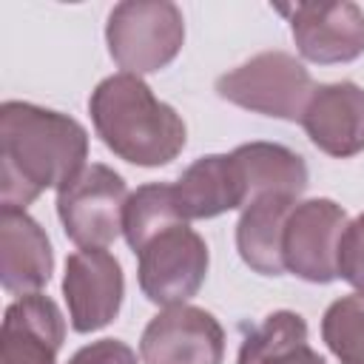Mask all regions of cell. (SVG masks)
I'll list each match as a JSON object with an SVG mask.
<instances>
[{
  "label": "cell",
  "mask_w": 364,
  "mask_h": 364,
  "mask_svg": "<svg viewBox=\"0 0 364 364\" xmlns=\"http://www.w3.org/2000/svg\"><path fill=\"white\" fill-rule=\"evenodd\" d=\"M301 128L310 142L336 159H350L364 151V88L341 80L316 85L310 94Z\"/></svg>",
  "instance_id": "8fae6325"
},
{
  "label": "cell",
  "mask_w": 364,
  "mask_h": 364,
  "mask_svg": "<svg viewBox=\"0 0 364 364\" xmlns=\"http://www.w3.org/2000/svg\"><path fill=\"white\" fill-rule=\"evenodd\" d=\"M142 364H222L225 330L213 313L196 304L159 310L139 338Z\"/></svg>",
  "instance_id": "ba28073f"
},
{
  "label": "cell",
  "mask_w": 364,
  "mask_h": 364,
  "mask_svg": "<svg viewBox=\"0 0 364 364\" xmlns=\"http://www.w3.org/2000/svg\"><path fill=\"white\" fill-rule=\"evenodd\" d=\"M347 228V210L324 196L299 202L284 225L282 262L284 270L310 282L330 284L336 276L338 239Z\"/></svg>",
  "instance_id": "52a82bcc"
},
{
  "label": "cell",
  "mask_w": 364,
  "mask_h": 364,
  "mask_svg": "<svg viewBox=\"0 0 364 364\" xmlns=\"http://www.w3.org/2000/svg\"><path fill=\"white\" fill-rule=\"evenodd\" d=\"M111 60L125 74H154L176 60L185 46V17L171 0L117 3L105 23Z\"/></svg>",
  "instance_id": "277c9868"
},
{
  "label": "cell",
  "mask_w": 364,
  "mask_h": 364,
  "mask_svg": "<svg viewBox=\"0 0 364 364\" xmlns=\"http://www.w3.org/2000/svg\"><path fill=\"white\" fill-rule=\"evenodd\" d=\"M173 202L185 222L213 219L245 208V185L233 154H208L191 162L176 182H171Z\"/></svg>",
  "instance_id": "5bb4252c"
},
{
  "label": "cell",
  "mask_w": 364,
  "mask_h": 364,
  "mask_svg": "<svg viewBox=\"0 0 364 364\" xmlns=\"http://www.w3.org/2000/svg\"><path fill=\"white\" fill-rule=\"evenodd\" d=\"M242 185H245V205L267 196V193H287V196H301L310 185L307 162L301 154L290 151L287 145L279 142H245L230 151Z\"/></svg>",
  "instance_id": "2e32d148"
},
{
  "label": "cell",
  "mask_w": 364,
  "mask_h": 364,
  "mask_svg": "<svg viewBox=\"0 0 364 364\" xmlns=\"http://www.w3.org/2000/svg\"><path fill=\"white\" fill-rule=\"evenodd\" d=\"M122 264L105 247H80L65 259L63 299L77 333H94L111 324L122 307Z\"/></svg>",
  "instance_id": "9c48e42d"
},
{
  "label": "cell",
  "mask_w": 364,
  "mask_h": 364,
  "mask_svg": "<svg viewBox=\"0 0 364 364\" xmlns=\"http://www.w3.org/2000/svg\"><path fill=\"white\" fill-rule=\"evenodd\" d=\"M128 196V185L114 168L85 165L57 191V216L65 236L77 247H108L122 233Z\"/></svg>",
  "instance_id": "8992f818"
},
{
  "label": "cell",
  "mask_w": 364,
  "mask_h": 364,
  "mask_svg": "<svg viewBox=\"0 0 364 364\" xmlns=\"http://www.w3.org/2000/svg\"><path fill=\"white\" fill-rule=\"evenodd\" d=\"M236 364H327L307 341V321L296 310H273L253 327Z\"/></svg>",
  "instance_id": "e0dca14e"
},
{
  "label": "cell",
  "mask_w": 364,
  "mask_h": 364,
  "mask_svg": "<svg viewBox=\"0 0 364 364\" xmlns=\"http://www.w3.org/2000/svg\"><path fill=\"white\" fill-rule=\"evenodd\" d=\"M336 276L344 279L358 296H364V213L347 222L338 253H336Z\"/></svg>",
  "instance_id": "d6986e66"
},
{
  "label": "cell",
  "mask_w": 364,
  "mask_h": 364,
  "mask_svg": "<svg viewBox=\"0 0 364 364\" xmlns=\"http://www.w3.org/2000/svg\"><path fill=\"white\" fill-rule=\"evenodd\" d=\"M122 236L136 253V282L159 307L188 304L208 276V245L182 219L168 182H148L128 196Z\"/></svg>",
  "instance_id": "6da1fadb"
},
{
  "label": "cell",
  "mask_w": 364,
  "mask_h": 364,
  "mask_svg": "<svg viewBox=\"0 0 364 364\" xmlns=\"http://www.w3.org/2000/svg\"><path fill=\"white\" fill-rule=\"evenodd\" d=\"M65 364H139L136 353L119 338H100L80 347Z\"/></svg>",
  "instance_id": "ffe728a7"
},
{
  "label": "cell",
  "mask_w": 364,
  "mask_h": 364,
  "mask_svg": "<svg viewBox=\"0 0 364 364\" xmlns=\"http://www.w3.org/2000/svg\"><path fill=\"white\" fill-rule=\"evenodd\" d=\"M54 273V250L40 228L20 208H0V284L9 296L40 293Z\"/></svg>",
  "instance_id": "4fadbf2b"
},
{
  "label": "cell",
  "mask_w": 364,
  "mask_h": 364,
  "mask_svg": "<svg viewBox=\"0 0 364 364\" xmlns=\"http://www.w3.org/2000/svg\"><path fill=\"white\" fill-rule=\"evenodd\" d=\"M88 114L105 148L139 168L173 162L188 142L185 119L136 74L119 71L100 80L88 97Z\"/></svg>",
  "instance_id": "3957f363"
},
{
  "label": "cell",
  "mask_w": 364,
  "mask_h": 364,
  "mask_svg": "<svg viewBox=\"0 0 364 364\" xmlns=\"http://www.w3.org/2000/svg\"><path fill=\"white\" fill-rule=\"evenodd\" d=\"M299 205L296 196L267 193L242 208L236 222V250L242 262L259 276H282V236L290 210Z\"/></svg>",
  "instance_id": "9a60e30c"
},
{
  "label": "cell",
  "mask_w": 364,
  "mask_h": 364,
  "mask_svg": "<svg viewBox=\"0 0 364 364\" xmlns=\"http://www.w3.org/2000/svg\"><path fill=\"white\" fill-rule=\"evenodd\" d=\"M316 82L301 60L287 51H262L216 80V94L245 111L301 122Z\"/></svg>",
  "instance_id": "5b68a950"
},
{
  "label": "cell",
  "mask_w": 364,
  "mask_h": 364,
  "mask_svg": "<svg viewBox=\"0 0 364 364\" xmlns=\"http://www.w3.org/2000/svg\"><path fill=\"white\" fill-rule=\"evenodd\" d=\"M88 159V131L68 114L6 100L0 105V205L26 210L71 182Z\"/></svg>",
  "instance_id": "7a4b0ae2"
},
{
  "label": "cell",
  "mask_w": 364,
  "mask_h": 364,
  "mask_svg": "<svg viewBox=\"0 0 364 364\" xmlns=\"http://www.w3.org/2000/svg\"><path fill=\"white\" fill-rule=\"evenodd\" d=\"M65 316L54 299L28 293L14 299L0 324V364H57Z\"/></svg>",
  "instance_id": "7c38bea8"
},
{
  "label": "cell",
  "mask_w": 364,
  "mask_h": 364,
  "mask_svg": "<svg viewBox=\"0 0 364 364\" xmlns=\"http://www.w3.org/2000/svg\"><path fill=\"white\" fill-rule=\"evenodd\" d=\"M290 17V34L299 54L318 65L353 63L364 54V11L341 3H299L279 9Z\"/></svg>",
  "instance_id": "30bf717a"
},
{
  "label": "cell",
  "mask_w": 364,
  "mask_h": 364,
  "mask_svg": "<svg viewBox=\"0 0 364 364\" xmlns=\"http://www.w3.org/2000/svg\"><path fill=\"white\" fill-rule=\"evenodd\" d=\"M321 338L341 364H364V296H341L321 316Z\"/></svg>",
  "instance_id": "ac0fdd59"
}]
</instances>
